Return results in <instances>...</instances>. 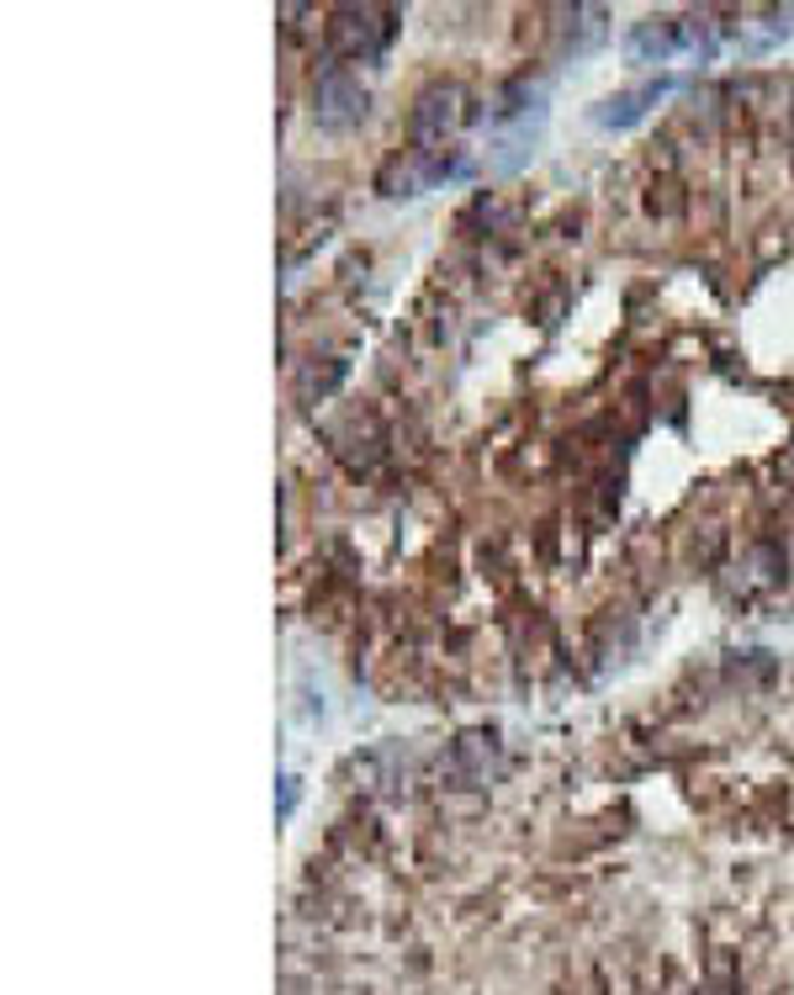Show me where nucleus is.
<instances>
[{"label": "nucleus", "instance_id": "obj_1", "mask_svg": "<svg viewBox=\"0 0 794 995\" xmlns=\"http://www.w3.org/2000/svg\"><path fill=\"white\" fill-rule=\"evenodd\" d=\"M397 33V11H376V5H345L334 22V42L350 59H376Z\"/></svg>", "mask_w": 794, "mask_h": 995}, {"label": "nucleus", "instance_id": "obj_2", "mask_svg": "<svg viewBox=\"0 0 794 995\" xmlns=\"http://www.w3.org/2000/svg\"><path fill=\"white\" fill-rule=\"evenodd\" d=\"M360 117H365V90H360V80L345 70V64H328V70L318 75V127L345 133V127H356Z\"/></svg>", "mask_w": 794, "mask_h": 995}, {"label": "nucleus", "instance_id": "obj_3", "mask_svg": "<svg viewBox=\"0 0 794 995\" xmlns=\"http://www.w3.org/2000/svg\"><path fill=\"white\" fill-rule=\"evenodd\" d=\"M456 127V90H430L413 112V154H435V144H445V133Z\"/></svg>", "mask_w": 794, "mask_h": 995}, {"label": "nucleus", "instance_id": "obj_4", "mask_svg": "<svg viewBox=\"0 0 794 995\" xmlns=\"http://www.w3.org/2000/svg\"><path fill=\"white\" fill-rule=\"evenodd\" d=\"M625 53H631L635 64H668L678 53V22H668V16L641 22L631 38H625Z\"/></svg>", "mask_w": 794, "mask_h": 995}, {"label": "nucleus", "instance_id": "obj_5", "mask_svg": "<svg viewBox=\"0 0 794 995\" xmlns=\"http://www.w3.org/2000/svg\"><path fill=\"white\" fill-rule=\"evenodd\" d=\"M662 96H668V80H652V85H641V90L609 96V101L594 112V122L598 127H631V122L646 117V107H652V101H662Z\"/></svg>", "mask_w": 794, "mask_h": 995}]
</instances>
